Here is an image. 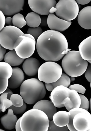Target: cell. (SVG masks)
Listing matches in <instances>:
<instances>
[{
	"label": "cell",
	"mask_w": 91,
	"mask_h": 131,
	"mask_svg": "<svg viewBox=\"0 0 91 131\" xmlns=\"http://www.w3.org/2000/svg\"><path fill=\"white\" fill-rule=\"evenodd\" d=\"M81 104V97L78 92L75 90L70 89L69 97L65 98L62 103V105L68 111L73 108L80 107Z\"/></svg>",
	"instance_id": "e0dca14e"
},
{
	"label": "cell",
	"mask_w": 91,
	"mask_h": 131,
	"mask_svg": "<svg viewBox=\"0 0 91 131\" xmlns=\"http://www.w3.org/2000/svg\"><path fill=\"white\" fill-rule=\"evenodd\" d=\"M70 81H75V77H71L70 78Z\"/></svg>",
	"instance_id": "f6af8a7d"
},
{
	"label": "cell",
	"mask_w": 91,
	"mask_h": 131,
	"mask_svg": "<svg viewBox=\"0 0 91 131\" xmlns=\"http://www.w3.org/2000/svg\"><path fill=\"white\" fill-rule=\"evenodd\" d=\"M12 73L13 69L10 64L5 62H0V78L8 79Z\"/></svg>",
	"instance_id": "d4e9b609"
},
{
	"label": "cell",
	"mask_w": 91,
	"mask_h": 131,
	"mask_svg": "<svg viewBox=\"0 0 91 131\" xmlns=\"http://www.w3.org/2000/svg\"><path fill=\"white\" fill-rule=\"evenodd\" d=\"M70 115V114L69 112L58 111L53 116V120L54 124L57 126L60 127H65L69 124Z\"/></svg>",
	"instance_id": "44dd1931"
},
{
	"label": "cell",
	"mask_w": 91,
	"mask_h": 131,
	"mask_svg": "<svg viewBox=\"0 0 91 131\" xmlns=\"http://www.w3.org/2000/svg\"><path fill=\"white\" fill-rule=\"evenodd\" d=\"M67 125L65 127H60L56 125L53 120L49 121L48 131H69Z\"/></svg>",
	"instance_id": "4dcf8cb0"
},
{
	"label": "cell",
	"mask_w": 91,
	"mask_h": 131,
	"mask_svg": "<svg viewBox=\"0 0 91 131\" xmlns=\"http://www.w3.org/2000/svg\"><path fill=\"white\" fill-rule=\"evenodd\" d=\"M4 59L5 62L11 66H20L25 60L24 59L21 58L18 55L14 49L11 50L5 54Z\"/></svg>",
	"instance_id": "7402d4cb"
},
{
	"label": "cell",
	"mask_w": 91,
	"mask_h": 131,
	"mask_svg": "<svg viewBox=\"0 0 91 131\" xmlns=\"http://www.w3.org/2000/svg\"><path fill=\"white\" fill-rule=\"evenodd\" d=\"M5 24L8 26H13V20L11 17H7L5 18Z\"/></svg>",
	"instance_id": "f35d334b"
},
{
	"label": "cell",
	"mask_w": 91,
	"mask_h": 131,
	"mask_svg": "<svg viewBox=\"0 0 91 131\" xmlns=\"http://www.w3.org/2000/svg\"><path fill=\"white\" fill-rule=\"evenodd\" d=\"M79 49L83 59L91 60V36L81 42L79 46Z\"/></svg>",
	"instance_id": "ffe728a7"
},
{
	"label": "cell",
	"mask_w": 91,
	"mask_h": 131,
	"mask_svg": "<svg viewBox=\"0 0 91 131\" xmlns=\"http://www.w3.org/2000/svg\"><path fill=\"white\" fill-rule=\"evenodd\" d=\"M20 121H21V118H19L17 121L15 125L16 130L17 131H22L21 128V125H20Z\"/></svg>",
	"instance_id": "60d3db41"
},
{
	"label": "cell",
	"mask_w": 91,
	"mask_h": 131,
	"mask_svg": "<svg viewBox=\"0 0 91 131\" xmlns=\"http://www.w3.org/2000/svg\"><path fill=\"white\" fill-rule=\"evenodd\" d=\"M26 108H27V106H26V103L24 102L23 105L21 107H16L12 105L8 109L13 110V113L14 114H23L25 112Z\"/></svg>",
	"instance_id": "1f68e13d"
},
{
	"label": "cell",
	"mask_w": 91,
	"mask_h": 131,
	"mask_svg": "<svg viewBox=\"0 0 91 131\" xmlns=\"http://www.w3.org/2000/svg\"><path fill=\"white\" fill-rule=\"evenodd\" d=\"M2 112V111L1 110V109H0V113H1V112Z\"/></svg>",
	"instance_id": "681fc988"
},
{
	"label": "cell",
	"mask_w": 91,
	"mask_h": 131,
	"mask_svg": "<svg viewBox=\"0 0 91 131\" xmlns=\"http://www.w3.org/2000/svg\"><path fill=\"white\" fill-rule=\"evenodd\" d=\"M68 88L70 90H74L78 93L84 94L86 91V89L80 84H73L70 85Z\"/></svg>",
	"instance_id": "836d02e7"
},
{
	"label": "cell",
	"mask_w": 91,
	"mask_h": 131,
	"mask_svg": "<svg viewBox=\"0 0 91 131\" xmlns=\"http://www.w3.org/2000/svg\"><path fill=\"white\" fill-rule=\"evenodd\" d=\"M7 94V92H4L0 96V109L3 113L13 105L11 100L8 99Z\"/></svg>",
	"instance_id": "484cf974"
},
{
	"label": "cell",
	"mask_w": 91,
	"mask_h": 131,
	"mask_svg": "<svg viewBox=\"0 0 91 131\" xmlns=\"http://www.w3.org/2000/svg\"><path fill=\"white\" fill-rule=\"evenodd\" d=\"M29 7L39 15H47L50 14V10L56 4V0H28Z\"/></svg>",
	"instance_id": "30bf717a"
},
{
	"label": "cell",
	"mask_w": 91,
	"mask_h": 131,
	"mask_svg": "<svg viewBox=\"0 0 91 131\" xmlns=\"http://www.w3.org/2000/svg\"><path fill=\"white\" fill-rule=\"evenodd\" d=\"M40 64L38 60L33 58L26 59L22 65L24 72L29 77H33L38 74Z\"/></svg>",
	"instance_id": "9a60e30c"
},
{
	"label": "cell",
	"mask_w": 91,
	"mask_h": 131,
	"mask_svg": "<svg viewBox=\"0 0 91 131\" xmlns=\"http://www.w3.org/2000/svg\"><path fill=\"white\" fill-rule=\"evenodd\" d=\"M70 89L63 85H59L56 87L51 92L50 99L56 107H64L62 103L65 98L69 97Z\"/></svg>",
	"instance_id": "7c38bea8"
},
{
	"label": "cell",
	"mask_w": 91,
	"mask_h": 131,
	"mask_svg": "<svg viewBox=\"0 0 91 131\" xmlns=\"http://www.w3.org/2000/svg\"><path fill=\"white\" fill-rule=\"evenodd\" d=\"M25 20L26 24L31 27H38L41 22V18L39 14L35 12L28 13L25 17Z\"/></svg>",
	"instance_id": "cb8c5ba5"
},
{
	"label": "cell",
	"mask_w": 91,
	"mask_h": 131,
	"mask_svg": "<svg viewBox=\"0 0 91 131\" xmlns=\"http://www.w3.org/2000/svg\"><path fill=\"white\" fill-rule=\"evenodd\" d=\"M13 26L20 29L26 24V22L24 16L21 13H18L13 16L12 18Z\"/></svg>",
	"instance_id": "4316f807"
},
{
	"label": "cell",
	"mask_w": 91,
	"mask_h": 131,
	"mask_svg": "<svg viewBox=\"0 0 91 131\" xmlns=\"http://www.w3.org/2000/svg\"><path fill=\"white\" fill-rule=\"evenodd\" d=\"M90 110H91V98L90 99Z\"/></svg>",
	"instance_id": "bcb514c9"
},
{
	"label": "cell",
	"mask_w": 91,
	"mask_h": 131,
	"mask_svg": "<svg viewBox=\"0 0 91 131\" xmlns=\"http://www.w3.org/2000/svg\"><path fill=\"white\" fill-rule=\"evenodd\" d=\"M55 8L57 17L66 21L75 19L79 13V7L75 0H59Z\"/></svg>",
	"instance_id": "8992f818"
},
{
	"label": "cell",
	"mask_w": 91,
	"mask_h": 131,
	"mask_svg": "<svg viewBox=\"0 0 91 131\" xmlns=\"http://www.w3.org/2000/svg\"><path fill=\"white\" fill-rule=\"evenodd\" d=\"M78 21L79 25L85 29H91V7L84 8L79 13Z\"/></svg>",
	"instance_id": "ac0fdd59"
},
{
	"label": "cell",
	"mask_w": 91,
	"mask_h": 131,
	"mask_svg": "<svg viewBox=\"0 0 91 131\" xmlns=\"http://www.w3.org/2000/svg\"><path fill=\"white\" fill-rule=\"evenodd\" d=\"M87 111H87L85 109L80 108V107L73 108L69 111V113L70 114V121H69V124L67 125V127L69 130L77 131L74 127L73 124V119L75 115L78 113H81V112H86Z\"/></svg>",
	"instance_id": "83f0119b"
},
{
	"label": "cell",
	"mask_w": 91,
	"mask_h": 131,
	"mask_svg": "<svg viewBox=\"0 0 91 131\" xmlns=\"http://www.w3.org/2000/svg\"><path fill=\"white\" fill-rule=\"evenodd\" d=\"M5 17L3 13L0 10V31L4 27L5 25Z\"/></svg>",
	"instance_id": "8d00e7d4"
},
{
	"label": "cell",
	"mask_w": 91,
	"mask_h": 131,
	"mask_svg": "<svg viewBox=\"0 0 91 131\" xmlns=\"http://www.w3.org/2000/svg\"><path fill=\"white\" fill-rule=\"evenodd\" d=\"M8 79L0 78V94L4 92L8 87Z\"/></svg>",
	"instance_id": "e575fe53"
},
{
	"label": "cell",
	"mask_w": 91,
	"mask_h": 131,
	"mask_svg": "<svg viewBox=\"0 0 91 131\" xmlns=\"http://www.w3.org/2000/svg\"><path fill=\"white\" fill-rule=\"evenodd\" d=\"M6 52V49L3 47L0 44V62L4 59Z\"/></svg>",
	"instance_id": "74e56055"
},
{
	"label": "cell",
	"mask_w": 91,
	"mask_h": 131,
	"mask_svg": "<svg viewBox=\"0 0 91 131\" xmlns=\"http://www.w3.org/2000/svg\"><path fill=\"white\" fill-rule=\"evenodd\" d=\"M71 24V21L61 19L53 13H50L47 18V24L50 29L52 30L63 32L68 29Z\"/></svg>",
	"instance_id": "4fadbf2b"
},
{
	"label": "cell",
	"mask_w": 91,
	"mask_h": 131,
	"mask_svg": "<svg viewBox=\"0 0 91 131\" xmlns=\"http://www.w3.org/2000/svg\"><path fill=\"white\" fill-rule=\"evenodd\" d=\"M36 49L40 56L47 61L57 62L71 49L67 39L60 32L50 30L42 33L37 40Z\"/></svg>",
	"instance_id": "6da1fadb"
},
{
	"label": "cell",
	"mask_w": 91,
	"mask_h": 131,
	"mask_svg": "<svg viewBox=\"0 0 91 131\" xmlns=\"http://www.w3.org/2000/svg\"><path fill=\"white\" fill-rule=\"evenodd\" d=\"M36 43L35 40L22 35L17 38L14 45V49L19 57L25 59L34 54Z\"/></svg>",
	"instance_id": "52a82bcc"
},
{
	"label": "cell",
	"mask_w": 91,
	"mask_h": 131,
	"mask_svg": "<svg viewBox=\"0 0 91 131\" xmlns=\"http://www.w3.org/2000/svg\"><path fill=\"white\" fill-rule=\"evenodd\" d=\"M41 26H46L48 25L47 24V18H43L41 19V22L40 24Z\"/></svg>",
	"instance_id": "7bdbcfd3"
},
{
	"label": "cell",
	"mask_w": 91,
	"mask_h": 131,
	"mask_svg": "<svg viewBox=\"0 0 91 131\" xmlns=\"http://www.w3.org/2000/svg\"><path fill=\"white\" fill-rule=\"evenodd\" d=\"M78 4L81 5H86L90 3L91 0H75Z\"/></svg>",
	"instance_id": "ab89813d"
},
{
	"label": "cell",
	"mask_w": 91,
	"mask_h": 131,
	"mask_svg": "<svg viewBox=\"0 0 91 131\" xmlns=\"http://www.w3.org/2000/svg\"><path fill=\"white\" fill-rule=\"evenodd\" d=\"M81 99V104L80 105V108L85 109L88 111L89 109L90 106V103L88 99L86 96L83 95H79Z\"/></svg>",
	"instance_id": "d6a6232c"
},
{
	"label": "cell",
	"mask_w": 91,
	"mask_h": 131,
	"mask_svg": "<svg viewBox=\"0 0 91 131\" xmlns=\"http://www.w3.org/2000/svg\"><path fill=\"white\" fill-rule=\"evenodd\" d=\"M88 65V61L83 59L79 51H71L66 54L62 61L65 73L71 77H78L84 73Z\"/></svg>",
	"instance_id": "277c9868"
},
{
	"label": "cell",
	"mask_w": 91,
	"mask_h": 131,
	"mask_svg": "<svg viewBox=\"0 0 91 131\" xmlns=\"http://www.w3.org/2000/svg\"><path fill=\"white\" fill-rule=\"evenodd\" d=\"M18 121L16 115H14L13 110L8 109L7 114L1 118L2 125L6 130H13L15 128L16 124Z\"/></svg>",
	"instance_id": "d6986e66"
},
{
	"label": "cell",
	"mask_w": 91,
	"mask_h": 131,
	"mask_svg": "<svg viewBox=\"0 0 91 131\" xmlns=\"http://www.w3.org/2000/svg\"><path fill=\"white\" fill-rule=\"evenodd\" d=\"M11 77L8 79V87L10 89H16L19 87L24 80V72L20 68L14 67Z\"/></svg>",
	"instance_id": "2e32d148"
},
{
	"label": "cell",
	"mask_w": 91,
	"mask_h": 131,
	"mask_svg": "<svg viewBox=\"0 0 91 131\" xmlns=\"http://www.w3.org/2000/svg\"><path fill=\"white\" fill-rule=\"evenodd\" d=\"M71 83L70 78L68 76L67 74L62 73L59 79L57 81L51 83H45V86L47 89L49 91L52 92L56 87L59 85H63L65 87L68 88Z\"/></svg>",
	"instance_id": "603a6c76"
},
{
	"label": "cell",
	"mask_w": 91,
	"mask_h": 131,
	"mask_svg": "<svg viewBox=\"0 0 91 131\" xmlns=\"http://www.w3.org/2000/svg\"><path fill=\"white\" fill-rule=\"evenodd\" d=\"M24 34L20 29L14 26L4 27L0 31V44L6 49L13 50L17 38Z\"/></svg>",
	"instance_id": "ba28073f"
},
{
	"label": "cell",
	"mask_w": 91,
	"mask_h": 131,
	"mask_svg": "<svg viewBox=\"0 0 91 131\" xmlns=\"http://www.w3.org/2000/svg\"><path fill=\"white\" fill-rule=\"evenodd\" d=\"M25 0H0V10L5 15L12 16L23 10Z\"/></svg>",
	"instance_id": "9c48e42d"
},
{
	"label": "cell",
	"mask_w": 91,
	"mask_h": 131,
	"mask_svg": "<svg viewBox=\"0 0 91 131\" xmlns=\"http://www.w3.org/2000/svg\"><path fill=\"white\" fill-rule=\"evenodd\" d=\"M49 120L43 111L37 109L29 110L21 117L22 131H47Z\"/></svg>",
	"instance_id": "7a4b0ae2"
},
{
	"label": "cell",
	"mask_w": 91,
	"mask_h": 131,
	"mask_svg": "<svg viewBox=\"0 0 91 131\" xmlns=\"http://www.w3.org/2000/svg\"><path fill=\"white\" fill-rule=\"evenodd\" d=\"M85 76L89 82L91 81V64L88 65L87 69L85 72Z\"/></svg>",
	"instance_id": "d590c367"
},
{
	"label": "cell",
	"mask_w": 91,
	"mask_h": 131,
	"mask_svg": "<svg viewBox=\"0 0 91 131\" xmlns=\"http://www.w3.org/2000/svg\"><path fill=\"white\" fill-rule=\"evenodd\" d=\"M73 125L78 131H91V114L88 111L78 113L73 121Z\"/></svg>",
	"instance_id": "8fae6325"
},
{
	"label": "cell",
	"mask_w": 91,
	"mask_h": 131,
	"mask_svg": "<svg viewBox=\"0 0 91 131\" xmlns=\"http://www.w3.org/2000/svg\"><path fill=\"white\" fill-rule=\"evenodd\" d=\"M62 73V67L58 63L52 61H48L40 67L38 71V78L42 82L51 83L59 79Z\"/></svg>",
	"instance_id": "5b68a950"
},
{
	"label": "cell",
	"mask_w": 91,
	"mask_h": 131,
	"mask_svg": "<svg viewBox=\"0 0 91 131\" xmlns=\"http://www.w3.org/2000/svg\"><path fill=\"white\" fill-rule=\"evenodd\" d=\"M42 29L40 27H30L28 29L27 34L32 35L34 38L36 40H38V38L42 34Z\"/></svg>",
	"instance_id": "f546056e"
},
{
	"label": "cell",
	"mask_w": 91,
	"mask_h": 131,
	"mask_svg": "<svg viewBox=\"0 0 91 131\" xmlns=\"http://www.w3.org/2000/svg\"><path fill=\"white\" fill-rule=\"evenodd\" d=\"M5 92H7L8 93L7 98L8 99H10L11 96L13 94V92L10 89V88H8L5 91Z\"/></svg>",
	"instance_id": "b9f144b4"
},
{
	"label": "cell",
	"mask_w": 91,
	"mask_h": 131,
	"mask_svg": "<svg viewBox=\"0 0 91 131\" xmlns=\"http://www.w3.org/2000/svg\"><path fill=\"white\" fill-rule=\"evenodd\" d=\"M33 108L43 111L47 114L49 121L53 120V116L57 112L56 107L52 101L48 100H40L35 103Z\"/></svg>",
	"instance_id": "5bb4252c"
},
{
	"label": "cell",
	"mask_w": 91,
	"mask_h": 131,
	"mask_svg": "<svg viewBox=\"0 0 91 131\" xmlns=\"http://www.w3.org/2000/svg\"><path fill=\"white\" fill-rule=\"evenodd\" d=\"M13 103V105L16 107H21L24 103V100L21 95L17 94H13L10 99Z\"/></svg>",
	"instance_id": "f1b7e54d"
},
{
	"label": "cell",
	"mask_w": 91,
	"mask_h": 131,
	"mask_svg": "<svg viewBox=\"0 0 91 131\" xmlns=\"http://www.w3.org/2000/svg\"><path fill=\"white\" fill-rule=\"evenodd\" d=\"M57 11L56 8H55V7H53L50 10L49 12L50 13H53L54 12H56Z\"/></svg>",
	"instance_id": "ee69618b"
},
{
	"label": "cell",
	"mask_w": 91,
	"mask_h": 131,
	"mask_svg": "<svg viewBox=\"0 0 91 131\" xmlns=\"http://www.w3.org/2000/svg\"><path fill=\"white\" fill-rule=\"evenodd\" d=\"M90 88L91 89V81L90 82Z\"/></svg>",
	"instance_id": "f907efd6"
},
{
	"label": "cell",
	"mask_w": 91,
	"mask_h": 131,
	"mask_svg": "<svg viewBox=\"0 0 91 131\" xmlns=\"http://www.w3.org/2000/svg\"><path fill=\"white\" fill-rule=\"evenodd\" d=\"M46 91L43 83L36 78L24 81L20 87V94L24 102L29 105L35 104L46 96Z\"/></svg>",
	"instance_id": "3957f363"
},
{
	"label": "cell",
	"mask_w": 91,
	"mask_h": 131,
	"mask_svg": "<svg viewBox=\"0 0 91 131\" xmlns=\"http://www.w3.org/2000/svg\"><path fill=\"white\" fill-rule=\"evenodd\" d=\"M0 131H4V130H2V129H1L0 128Z\"/></svg>",
	"instance_id": "c3c4849f"
},
{
	"label": "cell",
	"mask_w": 91,
	"mask_h": 131,
	"mask_svg": "<svg viewBox=\"0 0 91 131\" xmlns=\"http://www.w3.org/2000/svg\"><path fill=\"white\" fill-rule=\"evenodd\" d=\"M88 62H89V63H91V60H87Z\"/></svg>",
	"instance_id": "7dc6e473"
}]
</instances>
